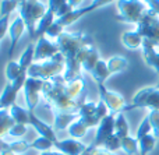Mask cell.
<instances>
[{
	"mask_svg": "<svg viewBox=\"0 0 159 155\" xmlns=\"http://www.w3.org/2000/svg\"><path fill=\"white\" fill-rule=\"evenodd\" d=\"M66 70L64 63V56L60 52L55 55L52 59H48L43 62H35L32 66L28 69V77L39 78V80H52V78L61 75V73Z\"/></svg>",
	"mask_w": 159,
	"mask_h": 155,
	"instance_id": "cell-3",
	"label": "cell"
},
{
	"mask_svg": "<svg viewBox=\"0 0 159 155\" xmlns=\"http://www.w3.org/2000/svg\"><path fill=\"white\" fill-rule=\"evenodd\" d=\"M0 155H17L14 153H8V151H0Z\"/></svg>",
	"mask_w": 159,
	"mask_h": 155,
	"instance_id": "cell-45",
	"label": "cell"
},
{
	"mask_svg": "<svg viewBox=\"0 0 159 155\" xmlns=\"http://www.w3.org/2000/svg\"><path fill=\"white\" fill-rule=\"evenodd\" d=\"M135 108H148L151 111H159V89L157 87H145L140 89L133 97L131 103L124 108V111H131Z\"/></svg>",
	"mask_w": 159,
	"mask_h": 155,
	"instance_id": "cell-7",
	"label": "cell"
},
{
	"mask_svg": "<svg viewBox=\"0 0 159 155\" xmlns=\"http://www.w3.org/2000/svg\"><path fill=\"white\" fill-rule=\"evenodd\" d=\"M92 78L96 81V84H103L107 78L110 77L109 69H107V62L105 60H99L96 63V66L93 67V70L91 71Z\"/></svg>",
	"mask_w": 159,
	"mask_h": 155,
	"instance_id": "cell-22",
	"label": "cell"
},
{
	"mask_svg": "<svg viewBox=\"0 0 159 155\" xmlns=\"http://www.w3.org/2000/svg\"><path fill=\"white\" fill-rule=\"evenodd\" d=\"M99 60H101V59H99V52L95 48V45H93V46L89 48L88 53L85 55L84 60H82V70L91 74V71L93 70V67L96 66V63H98Z\"/></svg>",
	"mask_w": 159,
	"mask_h": 155,
	"instance_id": "cell-25",
	"label": "cell"
},
{
	"mask_svg": "<svg viewBox=\"0 0 159 155\" xmlns=\"http://www.w3.org/2000/svg\"><path fill=\"white\" fill-rule=\"evenodd\" d=\"M158 139L154 136V134H148V136L143 137L141 140H138V147H140V153L138 155H148L157 145Z\"/></svg>",
	"mask_w": 159,
	"mask_h": 155,
	"instance_id": "cell-28",
	"label": "cell"
},
{
	"mask_svg": "<svg viewBox=\"0 0 159 155\" xmlns=\"http://www.w3.org/2000/svg\"><path fill=\"white\" fill-rule=\"evenodd\" d=\"M59 52H60V49L56 45V42L53 43L49 41V38L42 36L35 43V62H43L48 59H52Z\"/></svg>",
	"mask_w": 159,
	"mask_h": 155,
	"instance_id": "cell-12",
	"label": "cell"
},
{
	"mask_svg": "<svg viewBox=\"0 0 159 155\" xmlns=\"http://www.w3.org/2000/svg\"><path fill=\"white\" fill-rule=\"evenodd\" d=\"M17 95H18V91L13 87L11 83H7L3 89L2 95H0V109H10L11 106L16 103Z\"/></svg>",
	"mask_w": 159,
	"mask_h": 155,
	"instance_id": "cell-18",
	"label": "cell"
},
{
	"mask_svg": "<svg viewBox=\"0 0 159 155\" xmlns=\"http://www.w3.org/2000/svg\"><path fill=\"white\" fill-rule=\"evenodd\" d=\"M119 14L116 16L117 21L138 24L145 14L147 7L141 0H117Z\"/></svg>",
	"mask_w": 159,
	"mask_h": 155,
	"instance_id": "cell-5",
	"label": "cell"
},
{
	"mask_svg": "<svg viewBox=\"0 0 159 155\" xmlns=\"http://www.w3.org/2000/svg\"><path fill=\"white\" fill-rule=\"evenodd\" d=\"M115 134L119 137L120 140L126 139V137L130 136V127H129V123L126 120V116L121 113L116 115V120H115Z\"/></svg>",
	"mask_w": 159,
	"mask_h": 155,
	"instance_id": "cell-26",
	"label": "cell"
},
{
	"mask_svg": "<svg viewBox=\"0 0 159 155\" xmlns=\"http://www.w3.org/2000/svg\"><path fill=\"white\" fill-rule=\"evenodd\" d=\"M137 32L144 41L152 45H159V16L154 11L147 10L137 24Z\"/></svg>",
	"mask_w": 159,
	"mask_h": 155,
	"instance_id": "cell-6",
	"label": "cell"
},
{
	"mask_svg": "<svg viewBox=\"0 0 159 155\" xmlns=\"http://www.w3.org/2000/svg\"><path fill=\"white\" fill-rule=\"evenodd\" d=\"M78 119V115H64L57 113L55 115V130H64L69 129L73 122Z\"/></svg>",
	"mask_w": 159,
	"mask_h": 155,
	"instance_id": "cell-29",
	"label": "cell"
},
{
	"mask_svg": "<svg viewBox=\"0 0 159 155\" xmlns=\"http://www.w3.org/2000/svg\"><path fill=\"white\" fill-rule=\"evenodd\" d=\"M8 18L10 16H6V17H0V41L6 36V32H7V28H8Z\"/></svg>",
	"mask_w": 159,
	"mask_h": 155,
	"instance_id": "cell-41",
	"label": "cell"
},
{
	"mask_svg": "<svg viewBox=\"0 0 159 155\" xmlns=\"http://www.w3.org/2000/svg\"><path fill=\"white\" fill-rule=\"evenodd\" d=\"M20 3L17 0H2L0 3V17L10 16L14 10H17Z\"/></svg>",
	"mask_w": 159,
	"mask_h": 155,
	"instance_id": "cell-34",
	"label": "cell"
},
{
	"mask_svg": "<svg viewBox=\"0 0 159 155\" xmlns=\"http://www.w3.org/2000/svg\"><path fill=\"white\" fill-rule=\"evenodd\" d=\"M10 115L14 119V122L18 123V125H30V111L28 109H24L22 106L14 103L10 108Z\"/></svg>",
	"mask_w": 159,
	"mask_h": 155,
	"instance_id": "cell-24",
	"label": "cell"
},
{
	"mask_svg": "<svg viewBox=\"0 0 159 155\" xmlns=\"http://www.w3.org/2000/svg\"><path fill=\"white\" fill-rule=\"evenodd\" d=\"M143 36L137 32V31H129V32H124L121 35V42L127 49H138V48L143 46Z\"/></svg>",
	"mask_w": 159,
	"mask_h": 155,
	"instance_id": "cell-20",
	"label": "cell"
},
{
	"mask_svg": "<svg viewBox=\"0 0 159 155\" xmlns=\"http://www.w3.org/2000/svg\"><path fill=\"white\" fill-rule=\"evenodd\" d=\"M14 125L16 122L10 115V109H0V140H3L4 136H8Z\"/></svg>",
	"mask_w": 159,
	"mask_h": 155,
	"instance_id": "cell-21",
	"label": "cell"
},
{
	"mask_svg": "<svg viewBox=\"0 0 159 155\" xmlns=\"http://www.w3.org/2000/svg\"><path fill=\"white\" fill-rule=\"evenodd\" d=\"M158 48H159V45H158Z\"/></svg>",
	"mask_w": 159,
	"mask_h": 155,
	"instance_id": "cell-51",
	"label": "cell"
},
{
	"mask_svg": "<svg viewBox=\"0 0 159 155\" xmlns=\"http://www.w3.org/2000/svg\"><path fill=\"white\" fill-rule=\"evenodd\" d=\"M20 17L24 20L27 31L30 34L31 41L35 39V32H36V25L41 21V18L46 14L48 7L42 4L39 0H24L20 3L18 6Z\"/></svg>",
	"mask_w": 159,
	"mask_h": 155,
	"instance_id": "cell-4",
	"label": "cell"
},
{
	"mask_svg": "<svg viewBox=\"0 0 159 155\" xmlns=\"http://www.w3.org/2000/svg\"><path fill=\"white\" fill-rule=\"evenodd\" d=\"M18 63L24 71H28V69L35 63V43H30L25 48V50L22 52Z\"/></svg>",
	"mask_w": 159,
	"mask_h": 155,
	"instance_id": "cell-23",
	"label": "cell"
},
{
	"mask_svg": "<svg viewBox=\"0 0 159 155\" xmlns=\"http://www.w3.org/2000/svg\"><path fill=\"white\" fill-rule=\"evenodd\" d=\"M82 2H84V0H67V3H69V4L71 6V7L74 8V10H75V8L78 7L80 4H81Z\"/></svg>",
	"mask_w": 159,
	"mask_h": 155,
	"instance_id": "cell-43",
	"label": "cell"
},
{
	"mask_svg": "<svg viewBox=\"0 0 159 155\" xmlns=\"http://www.w3.org/2000/svg\"><path fill=\"white\" fill-rule=\"evenodd\" d=\"M17 2H18V3H22V2H24V0H17Z\"/></svg>",
	"mask_w": 159,
	"mask_h": 155,
	"instance_id": "cell-49",
	"label": "cell"
},
{
	"mask_svg": "<svg viewBox=\"0 0 159 155\" xmlns=\"http://www.w3.org/2000/svg\"><path fill=\"white\" fill-rule=\"evenodd\" d=\"M121 150L129 155H138L140 147H138V140L135 137H126L121 140Z\"/></svg>",
	"mask_w": 159,
	"mask_h": 155,
	"instance_id": "cell-31",
	"label": "cell"
},
{
	"mask_svg": "<svg viewBox=\"0 0 159 155\" xmlns=\"http://www.w3.org/2000/svg\"><path fill=\"white\" fill-rule=\"evenodd\" d=\"M157 88L159 89V81H158V84H157Z\"/></svg>",
	"mask_w": 159,
	"mask_h": 155,
	"instance_id": "cell-50",
	"label": "cell"
},
{
	"mask_svg": "<svg viewBox=\"0 0 159 155\" xmlns=\"http://www.w3.org/2000/svg\"><path fill=\"white\" fill-rule=\"evenodd\" d=\"M127 66H129V62L123 56H113V57H110L107 60V69H109L110 75L115 74V73H120L123 70H126Z\"/></svg>",
	"mask_w": 159,
	"mask_h": 155,
	"instance_id": "cell-27",
	"label": "cell"
},
{
	"mask_svg": "<svg viewBox=\"0 0 159 155\" xmlns=\"http://www.w3.org/2000/svg\"><path fill=\"white\" fill-rule=\"evenodd\" d=\"M42 87H43V80L34 77H28L24 85V94H25V102H27L28 111H34L41 99Z\"/></svg>",
	"mask_w": 159,
	"mask_h": 155,
	"instance_id": "cell-10",
	"label": "cell"
},
{
	"mask_svg": "<svg viewBox=\"0 0 159 155\" xmlns=\"http://www.w3.org/2000/svg\"><path fill=\"white\" fill-rule=\"evenodd\" d=\"M148 119L152 126V134L159 140V111H151L148 113Z\"/></svg>",
	"mask_w": 159,
	"mask_h": 155,
	"instance_id": "cell-37",
	"label": "cell"
},
{
	"mask_svg": "<svg viewBox=\"0 0 159 155\" xmlns=\"http://www.w3.org/2000/svg\"><path fill=\"white\" fill-rule=\"evenodd\" d=\"M115 2V0H93L92 3H91L88 7H84V8H75V10H73L71 13L66 14V16L60 17V18H56V21L59 22V24L61 25V27H67V25H71L74 21H77L80 20L81 17H84L85 14H89L92 13V11L98 10L99 7H103V6L109 4V3Z\"/></svg>",
	"mask_w": 159,
	"mask_h": 155,
	"instance_id": "cell-9",
	"label": "cell"
},
{
	"mask_svg": "<svg viewBox=\"0 0 159 155\" xmlns=\"http://www.w3.org/2000/svg\"><path fill=\"white\" fill-rule=\"evenodd\" d=\"M144 2L148 4L149 10L154 11L155 14H158L159 16V0H144Z\"/></svg>",
	"mask_w": 159,
	"mask_h": 155,
	"instance_id": "cell-42",
	"label": "cell"
},
{
	"mask_svg": "<svg viewBox=\"0 0 159 155\" xmlns=\"http://www.w3.org/2000/svg\"><path fill=\"white\" fill-rule=\"evenodd\" d=\"M143 59L149 67L159 74V48L158 45H152L147 41H143Z\"/></svg>",
	"mask_w": 159,
	"mask_h": 155,
	"instance_id": "cell-16",
	"label": "cell"
},
{
	"mask_svg": "<svg viewBox=\"0 0 159 155\" xmlns=\"http://www.w3.org/2000/svg\"><path fill=\"white\" fill-rule=\"evenodd\" d=\"M152 133V126H151V122H149L148 116L145 117V119L141 122V125L138 126V130H137V136H135V139L137 140H141L143 137L148 136V134Z\"/></svg>",
	"mask_w": 159,
	"mask_h": 155,
	"instance_id": "cell-35",
	"label": "cell"
},
{
	"mask_svg": "<svg viewBox=\"0 0 159 155\" xmlns=\"http://www.w3.org/2000/svg\"><path fill=\"white\" fill-rule=\"evenodd\" d=\"M41 155H55V151H46V153H41Z\"/></svg>",
	"mask_w": 159,
	"mask_h": 155,
	"instance_id": "cell-46",
	"label": "cell"
},
{
	"mask_svg": "<svg viewBox=\"0 0 159 155\" xmlns=\"http://www.w3.org/2000/svg\"><path fill=\"white\" fill-rule=\"evenodd\" d=\"M115 120H116V115L109 113L101 122V125L98 126L95 139H93V143H92L96 148L103 147L105 143L109 140V137L115 134Z\"/></svg>",
	"mask_w": 159,
	"mask_h": 155,
	"instance_id": "cell-11",
	"label": "cell"
},
{
	"mask_svg": "<svg viewBox=\"0 0 159 155\" xmlns=\"http://www.w3.org/2000/svg\"><path fill=\"white\" fill-rule=\"evenodd\" d=\"M64 88L69 97L78 102H85V81L84 78H77L71 81H64Z\"/></svg>",
	"mask_w": 159,
	"mask_h": 155,
	"instance_id": "cell-17",
	"label": "cell"
},
{
	"mask_svg": "<svg viewBox=\"0 0 159 155\" xmlns=\"http://www.w3.org/2000/svg\"><path fill=\"white\" fill-rule=\"evenodd\" d=\"M55 155H64V154H61V153H59V151H55Z\"/></svg>",
	"mask_w": 159,
	"mask_h": 155,
	"instance_id": "cell-48",
	"label": "cell"
},
{
	"mask_svg": "<svg viewBox=\"0 0 159 155\" xmlns=\"http://www.w3.org/2000/svg\"><path fill=\"white\" fill-rule=\"evenodd\" d=\"M103 148L106 151H109V153H115V151H117L121 148V140L119 139L116 134H113V136H110L109 140L105 143Z\"/></svg>",
	"mask_w": 159,
	"mask_h": 155,
	"instance_id": "cell-36",
	"label": "cell"
},
{
	"mask_svg": "<svg viewBox=\"0 0 159 155\" xmlns=\"http://www.w3.org/2000/svg\"><path fill=\"white\" fill-rule=\"evenodd\" d=\"M88 145H85L84 143H81L77 139H66V140H57L55 143V148L59 153L64 155H81L87 150Z\"/></svg>",
	"mask_w": 159,
	"mask_h": 155,
	"instance_id": "cell-13",
	"label": "cell"
},
{
	"mask_svg": "<svg viewBox=\"0 0 159 155\" xmlns=\"http://www.w3.org/2000/svg\"><path fill=\"white\" fill-rule=\"evenodd\" d=\"M93 148H95V145H93V144L88 145V147H87V150H85V151H84V153H82L81 155H91V154H92V151H93Z\"/></svg>",
	"mask_w": 159,
	"mask_h": 155,
	"instance_id": "cell-44",
	"label": "cell"
},
{
	"mask_svg": "<svg viewBox=\"0 0 159 155\" xmlns=\"http://www.w3.org/2000/svg\"><path fill=\"white\" fill-rule=\"evenodd\" d=\"M4 73H6V80H7V83H13L17 77H20L22 73H27V71H24V70L21 69V66H20L18 62L10 60L7 64H6V71Z\"/></svg>",
	"mask_w": 159,
	"mask_h": 155,
	"instance_id": "cell-30",
	"label": "cell"
},
{
	"mask_svg": "<svg viewBox=\"0 0 159 155\" xmlns=\"http://www.w3.org/2000/svg\"><path fill=\"white\" fill-rule=\"evenodd\" d=\"M30 125L38 131L41 137L49 139L50 141H53V143L57 141V137H56V133H55V130H53V127L49 126L48 123H45L43 120L39 119V117L34 113V111H30Z\"/></svg>",
	"mask_w": 159,
	"mask_h": 155,
	"instance_id": "cell-14",
	"label": "cell"
},
{
	"mask_svg": "<svg viewBox=\"0 0 159 155\" xmlns=\"http://www.w3.org/2000/svg\"><path fill=\"white\" fill-rule=\"evenodd\" d=\"M67 130H69V134H70V137H71V139H77V140L82 139V137L87 134V131H88L87 129H85L84 126H82L81 123L78 122V120L73 122Z\"/></svg>",
	"mask_w": 159,
	"mask_h": 155,
	"instance_id": "cell-33",
	"label": "cell"
},
{
	"mask_svg": "<svg viewBox=\"0 0 159 155\" xmlns=\"http://www.w3.org/2000/svg\"><path fill=\"white\" fill-rule=\"evenodd\" d=\"M55 21H56V14L53 13L52 10L48 8L46 14L42 17L41 21L38 22V25H36V32H35V39L36 41H38L39 38H42V36L46 35L48 30H49L50 25H52ZM35 39H34V41H35Z\"/></svg>",
	"mask_w": 159,
	"mask_h": 155,
	"instance_id": "cell-19",
	"label": "cell"
},
{
	"mask_svg": "<svg viewBox=\"0 0 159 155\" xmlns=\"http://www.w3.org/2000/svg\"><path fill=\"white\" fill-rule=\"evenodd\" d=\"M66 3H67V0H49V6H48V8L52 10L53 13L56 14L64 4H66Z\"/></svg>",
	"mask_w": 159,
	"mask_h": 155,
	"instance_id": "cell-40",
	"label": "cell"
},
{
	"mask_svg": "<svg viewBox=\"0 0 159 155\" xmlns=\"http://www.w3.org/2000/svg\"><path fill=\"white\" fill-rule=\"evenodd\" d=\"M25 30H27V27H25L24 20L18 16L13 21V24L10 25V28H8V35H10V49H8V57H11V56H13L17 43H18L20 38L22 36V34H24Z\"/></svg>",
	"mask_w": 159,
	"mask_h": 155,
	"instance_id": "cell-15",
	"label": "cell"
},
{
	"mask_svg": "<svg viewBox=\"0 0 159 155\" xmlns=\"http://www.w3.org/2000/svg\"><path fill=\"white\" fill-rule=\"evenodd\" d=\"M56 45L60 49V53L64 56V63H66V70L63 74L64 81L82 78V60L89 48L93 46L92 36L87 32H63L56 39Z\"/></svg>",
	"mask_w": 159,
	"mask_h": 155,
	"instance_id": "cell-1",
	"label": "cell"
},
{
	"mask_svg": "<svg viewBox=\"0 0 159 155\" xmlns=\"http://www.w3.org/2000/svg\"><path fill=\"white\" fill-rule=\"evenodd\" d=\"M98 88H99V97L105 102V105L107 106L110 113L117 115V113L124 112V108L127 105H126V99H124L123 95H120L119 92L107 89L105 87V84H98Z\"/></svg>",
	"mask_w": 159,
	"mask_h": 155,
	"instance_id": "cell-8",
	"label": "cell"
},
{
	"mask_svg": "<svg viewBox=\"0 0 159 155\" xmlns=\"http://www.w3.org/2000/svg\"><path fill=\"white\" fill-rule=\"evenodd\" d=\"M52 147H55V143L50 141L49 139H45V137H41V136L31 143V148L38 150V151H41V153L50 151V150H52Z\"/></svg>",
	"mask_w": 159,
	"mask_h": 155,
	"instance_id": "cell-32",
	"label": "cell"
},
{
	"mask_svg": "<svg viewBox=\"0 0 159 155\" xmlns=\"http://www.w3.org/2000/svg\"><path fill=\"white\" fill-rule=\"evenodd\" d=\"M63 32H64V27H61L57 21H55L52 25H50V28L48 30V32L45 36H46V38H50V39H57Z\"/></svg>",
	"mask_w": 159,
	"mask_h": 155,
	"instance_id": "cell-38",
	"label": "cell"
},
{
	"mask_svg": "<svg viewBox=\"0 0 159 155\" xmlns=\"http://www.w3.org/2000/svg\"><path fill=\"white\" fill-rule=\"evenodd\" d=\"M25 133H27V126L16 123V125L11 127V130H10V133H8V136H11V137H21V136H24Z\"/></svg>",
	"mask_w": 159,
	"mask_h": 155,
	"instance_id": "cell-39",
	"label": "cell"
},
{
	"mask_svg": "<svg viewBox=\"0 0 159 155\" xmlns=\"http://www.w3.org/2000/svg\"><path fill=\"white\" fill-rule=\"evenodd\" d=\"M42 98L48 103L53 113H64V115H78L80 108L84 102H78L69 97L64 88L63 75L43 81L42 87Z\"/></svg>",
	"mask_w": 159,
	"mask_h": 155,
	"instance_id": "cell-2",
	"label": "cell"
},
{
	"mask_svg": "<svg viewBox=\"0 0 159 155\" xmlns=\"http://www.w3.org/2000/svg\"><path fill=\"white\" fill-rule=\"evenodd\" d=\"M105 155H115L113 153H109V151H106V153H105Z\"/></svg>",
	"mask_w": 159,
	"mask_h": 155,
	"instance_id": "cell-47",
	"label": "cell"
}]
</instances>
